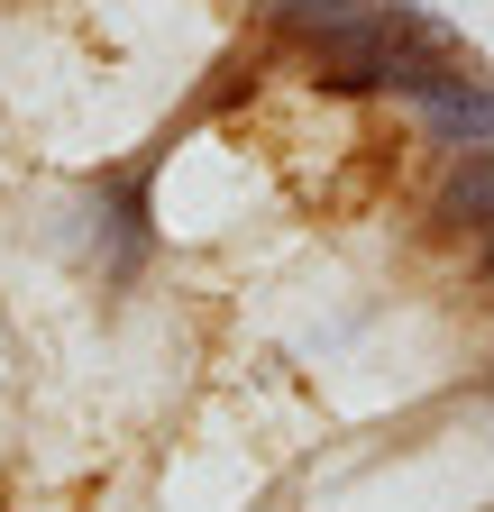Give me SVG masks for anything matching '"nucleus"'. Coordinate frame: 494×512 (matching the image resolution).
<instances>
[{
	"label": "nucleus",
	"mask_w": 494,
	"mask_h": 512,
	"mask_svg": "<svg viewBox=\"0 0 494 512\" xmlns=\"http://www.w3.org/2000/svg\"><path fill=\"white\" fill-rule=\"evenodd\" d=\"M412 119H421V138L440 147V156H467V147H494V74L467 55L449 83H430L421 101H403Z\"/></svg>",
	"instance_id": "1"
},
{
	"label": "nucleus",
	"mask_w": 494,
	"mask_h": 512,
	"mask_svg": "<svg viewBox=\"0 0 494 512\" xmlns=\"http://www.w3.org/2000/svg\"><path fill=\"white\" fill-rule=\"evenodd\" d=\"M366 10H385V0H266V19H275L293 46H312L321 28H348V19H366Z\"/></svg>",
	"instance_id": "3"
},
{
	"label": "nucleus",
	"mask_w": 494,
	"mask_h": 512,
	"mask_svg": "<svg viewBox=\"0 0 494 512\" xmlns=\"http://www.w3.org/2000/svg\"><path fill=\"white\" fill-rule=\"evenodd\" d=\"M430 229L440 238H494V147L440 156V183H430Z\"/></svg>",
	"instance_id": "2"
}]
</instances>
